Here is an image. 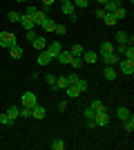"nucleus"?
I'll list each match as a JSON object with an SVG mask.
<instances>
[{
	"label": "nucleus",
	"mask_w": 134,
	"mask_h": 150,
	"mask_svg": "<svg viewBox=\"0 0 134 150\" xmlns=\"http://www.w3.org/2000/svg\"><path fill=\"white\" fill-rule=\"evenodd\" d=\"M13 45H18L16 36H13V34H9V31H0V47L9 50V47H13Z\"/></svg>",
	"instance_id": "nucleus-1"
},
{
	"label": "nucleus",
	"mask_w": 134,
	"mask_h": 150,
	"mask_svg": "<svg viewBox=\"0 0 134 150\" xmlns=\"http://www.w3.org/2000/svg\"><path fill=\"white\" fill-rule=\"evenodd\" d=\"M116 65H119V69H121L123 74H128V76L134 74V61H130V58H121Z\"/></svg>",
	"instance_id": "nucleus-2"
},
{
	"label": "nucleus",
	"mask_w": 134,
	"mask_h": 150,
	"mask_svg": "<svg viewBox=\"0 0 134 150\" xmlns=\"http://www.w3.org/2000/svg\"><path fill=\"white\" fill-rule=\"evenodd\" d=\"M45 52H47V54H49L51 58H56L58 54L63 52V45H60V43H47V47H45Z\"/></svg>",
	"instance_id": "nucleus-3"
},
{
	"label": "nucleus",
	"mask_w": 134,
	"mask_h": 150,
	"mask_svg": "<svg viewBox=\"0 0 134 150\" xmlns=\"http://www.w3.org/2000/svg\"><path fill=\"white\" fill-rule=\"evenodd\" d=\"M94 123H96V125H107V123H109V114H107V110L96 112V114H94Z\"/></svg>",
	"instance_id": "nucleus-4"
},
{
	"label": "nucleus",
	"mask_w": 134,
	"mask_h": 150,
	"mask_svg": "<svg viewBox=\"0 0 134 150\" xmlns=\"http://www.w3.org/2000/svg\"><path fill=\"white\" fill-rule=\"evenodd\" d=\"M36 103H38V99H36V94H34V92H25V94H22V105H25V108H34Z\"/></svg>",
	"instance_id": "nucleus-5"
},
{
	"label": "nucleus",
	"mask_w": 134,
	"mask_h": 150,
	"mask_svg": "<svg viewBox=\"0 0 134 150\" xmlns=\"http://www.w3.org/2000/svg\"><path fill=\"white\" fill-rule=\"evenodd\" d=\"M32 117H34V119H38V121H43L45 117H47V110H45L43 105H38V103H36V105L32 108Z\"/></svg>",
	"instance_id": "nucleus-6"
},
{
	"label": "nucleus",
	"mask_w": 134,
	"mask_h": 150,
	"mask_svg": "<svg viewBox=\"0 0 134 150\" xmlns=\"http://www.w3.org/2000/svg\"><path fill=\"white\" fill-rule=\"evenodd\" d=\"M83 63H87V65H96V61H98V54L96 52H83Z\"/></svg>",
	"instance_id": "nucleus-7"
},
{
	"label": "nucleus",
	"mask_w": 134,
	"mask_h": 150,
	"mask_svg": "<svg viewBox=\"0 0 134 150\" xmlns=\"http://www.w3.org/2000/svg\"><path fill=\"white\" fill-rule=\"evenodd\" d=\"M119 7H121V2H119V0H107V2L103 5V11H105V13H114Z\"/></svg>",
	"instance_id": "nucleus-8"
},
{
	"label": "nucleus",
	"mask_w": 134,
	"mask_h": 150,
	"mask_svg": "<svg viewBox=\"0 0 134 150\" xmlns=\"http://www.w3.org/2000/svg\"><path fill=\"white\" fill-rule=\"evenodd\" d=\"M60 11H63L65 16H72V13H76V7H74L72 0H65L63 5H60Z\"/></svg>",
	"instance_id": "nucleus-9"
},
{
	"label": "nucleus",
	"mask_w": 134,
	"mask_h": 150,
	"mask_svg": "<svg viewBox=\"0 0 134 150\" xmlns=\"http://www.w3.org/2000/svg\"><path fill=\"white\" fill-rule=\"evenodd\" d=\"M20 25H22L25 31H32L34 27H36V25H34V20H32V16H25V13L20 16Z\"/></svg>",
	"instance_id": "nucleus-10"
},
{
	"label": "nucleus",
	"mask_w": 134,
	"mask_h": 150,
	"mask_svg": "<svg viewBox=\"0 0 134 150\" xmlns=\"http://www.w3.org/2000/svg\"><path fill=\"white\" fill-rule=\"evenodd\" d=\"M103 61H105V65H116L121 58H119L116 52H107V54H103Z\"/></svg>",
	"instance_id": "nucleus-11"
},
{
	"label": "nucleus",
	"mask_w": 134,
	"mask_h": 150,
	"mask_svg": "<svg viewBox=\"0 0 134 150\" xmlns=\"http://www.w3.org/2000/svg\"><path fill=\"white\" fill-rule=\"evenodd\" d=\"M32 45H34V50L43 52L45 47H47V38H45V36H36V38L32 40Z\"/></svg>",
	"instance_id": "nucleus-12"
},
{
	"label": "nucleus",
	"mask_w": 134,
	"mask_h": 150,
	"mask_svg": "<svg viewBox=\"0 0 134 150\" xmlns=\"http://www.w3.org/2000/svg\"><path fill=\"white\" fill-rule=\"evenodd\" d=\"M116 40H119V43H125V45H132L134 36H130L128 31H119V34H116Z\"/></svg>",
	"instance_id": "nucleus-13"
},
{
	"label": "nucleus",
	"mask_w": 134,
	"mask_h": 150,
	"mask_svg": "<svg viewBox=\"0 0 134 150\" xmlns=\"http://www.w3.org/2000/svg\"><path fill=\"white\" fill-rule=\"evenodd\" d=\"M56 61L60 63V65H69V61H72V52H65V50H63V52L56 56Z\"/></svg>",
	"instance_id": "nucleus-14"
},
{
	"label": "nucleus",
	"mask_w": 134,
	"mask_h": 150,
	"mask_svg": "<svg viewBox=\"0 0 134 150\" xmlns=\"http://www.w3.org/2000/svg\"><path fill=\"white\" fill-rule=\"evenodd\" d=\"M103 74H105V79H107V81H114L116 76H119V72L114 69V65H107V67L103 69Z\"/></svg>",
	"instance_id": "nucleus-15"
},
{
	"label": "nucleus",
	"mask_w": 134,
	"mask_h": 150,
	"mask_svg": "<svg viewBox=\"0 0 134 150\" xmlns=\"http://www.w3.org/2000/svg\"><path fill=\"white\" fill-rule=\"evenodd\" d=\"M36 61H38V65H49V63L54 61V58H51L49 54H47V52L43 50V52H40V54H38V58H36Z\"/></svg>",
	"instance_id": "nucleus-16"
},
{
	"label": "nucleus",
	"mask_w": 134,
	"mask_h": 150,
	"mask_svg": "<svg viewBox=\"0 0 134 150\" xmlns=\"http://www.w3.org/2000/svg\"><path fill=\"white\" fill-rule=\"evenodd\" d=\"M7 114H9V119H11V121H16V119L20 117V108H16V105H9V108H7Z\"/></svg>",
	"instance_id": "nucleus-17"
},
{
	"label": "nucleus",
	"mask_w": 134,
	"mask_h": 150,
	"mask_svg": "<svg viewBox=\"0 0 134 150\" xmlns=\"http://www.w3.org/2000/svg\"><path fill=\"white\" fill-rule=\"evenodd\" d=\"M83 65H85V63H83V58H81V56H72V61H69V67L72 69H81Z\"/></svg>",
	"instance_id": "nucleus-18"
},
{
	"label": "nucleus",
	"mask_w": 134,
	"mask_h": 150,
	"mask_svg": "<svg viewBox=\"0 0 134 150\" xmlns=\"http://www.w3.org/2000/svg\"><path fill=\"white\" fill-rule=\"evenodd\" d=\"M40 27H43L45 31H54V27H56V20H54V18H45Z\"/></svg>",
	"instance_id": "nucleus-19"
},
{
	"label": "nucleus",
	"mask_w": 134,
	"mask_h": 150,
	"mask_svg": "<svg viewBox=\"0 0 134 150\" xmlns=\"http://www.w3.org/2000/svg\"><path fill=\"white\" fill-rule=\"evenodd\" d=\"M123 128H125V132H130V134L134 132V117H132V114H130L128 119L123 121Z\"/></svg>",
	"instance_id": "nucleus-20"
},
{
	"label": "nucleus",
	"mask_w": 134,
	"mask_h": 150,
	"mask_svg": "<svg viewBox=\"0 0 134 150\" xmlns=\"http://www.w3.org/2000/svg\"><path fill=\"white\" fill-rule=\"evenodd\" d=\"M67 85H69V83H67V76H58L56 83H54V88H56V90H65Z\"/></svg>",
	"instance_id": "nucleus-21"
},
{
	"label": "nucleus",
	"mask_w": 134,
	"mask_h": 150,
	"mask_svg": "<svg viewBox=\"0 0 134 150\" xmlns=\"http://www.w3.org/2000/svg\"><path fill=\"white\" fill-rule=\"evenodd\" d=\"M65 92H67V96H69V99H76V96H81V92H78L76 85H67V88H65Z\"/></svg>",
	"instance_id": "nucleus-22"
},
{
	"label": "nucleus",
	"mask_w": 134,
	"mask_h": 150,
	"mask_svg": "<svg viewBox=\"0 0 134 150\" xmlns=\"http://www.w3.org/2000/svg\"><path fill=\"white\" fill-rule=\"evenodd\" d=\"M130 114H132V112H130V108H119V110H116V117H119L121 121H125Z\"/></svg>",
	"instance_id": "nucleus-23"
},
{
	"label": "nucleus",
	"mask_w": 134,
	"mask_h": 150,
	"mask_svg": "<svg viewBox=\"0 0 134 150\" xmlns=\"http://www.w3.org/2000/svg\"><path fill=\"white\" fill-rule=\"evenodd\" d=\"M9 56L11 58H22V50H20L18 45H13V47H9Z\"/></svg>",
	"instance_id": "nucleus-24"
},
{
	"label": "nucleus",
	"mask_w": 134,
	"mask_h": 150,
	"mask_svg": "<svg viewBox=\"0 0 134 150\" xmlns=\"http://www.w3.org/2000/svg\"><path fill=\"white\" fill-rule=\"evenodd\" d=\"M103 23H105V25H116V23H119V20H116V16L114 13H105V16H103Z\"/></svg>",
	"instance_id": "nucleus-25"
},
{
	"label": "nucleus",
	"mask_w": 134,
	"mask_h": 150,
	"mask_svg": "<svg viewBox=\"0 0 134 150\" xmlns=\"http://www.w3.org/2000/svg\"><path fill=\"white\" fill-rule=\"evenodd\" d=\"M49 148L51 150H63L65 148V141H63V139H54V141L49 144Z\"/></svg>",
	"instance_id": "nucleus-26"
},
{
	"label": "nucleus",
	"mask_w": 134,
	"mask_h": 150,
	"mask_svg": "<svg viewBox=\"0 0 134 150\" xmlns=\"http://www.w3.org/2000/svg\"><path fill=\"white\" fill-rule=\"evenodd\" d=\"M69 52H72V56H83L85 47H83V45H78V43H76V45H74V47L69 50Z\"/></svg>",
	"instance_id": "nucleus-27"
},
{
	"label": "nucleus",
	"mask_w": 134,
	"mask_h": 150,
	"mask_svg": "<svg viewBox=\"0 0 134 150\" xmlns=\"http://www.w3.org/2000/svg\"><path fill=\"white\" fill-rule=\"evenodd\" d=\"M76 88H78V92L83 94V92H87L89 83H87V81H83V79H78V81H76Z\"/></svg>",
	"instance_id": "nucleus-28"
},
{
	"label": "nucleus",
	"mask_w": 134,
	"mask_h": 150,
	"mask_svg": "<svg viewBox=\"0 0 134 150\" xmlns=\"http://www.w3.org/2000/svg\"><path fill=\"white\" fill-rule=\"evenodd\" d=\"M107 52H114V45L105 40V43H101V54H107Z\"/></svg>",
	"instance_id": "nucleus-29"
},
{
	"label": "nucleus",
	"mask_w": 134,
	"mask_h": 150,
	"mask_svg": "<svg viewBox=\"0 0 134 150\" xmlns=\"http://www.w3.org/2000/svg\"><path fill=\"white\" fill-rule=\"evenodd\" d=\"M89 105H92V108H94V110H96V112H101V110H107V108H105V105H103V101H98V99H94V101H92V103H89Z\"/></svg>",
	"instance_id": "nucleus-30"
},
{
	"label": "nucleus",
	"mask_w": 134,
	"mask_h": 150,
	"mask_svg": "<svg viewBox=\"0 0 134 150\" xmlns=\"http://www.w3.org/2000/svg\"><path fill=\"white\" fill-rule=\"evenodd\" d=\"M7 20H9V23H20V13L18 11H9L7 13Z\"/></svg>",
	"instance_id": "nucleus-31"
},
{
	"label": "nucleus",
	"mask_w": 134,
	"mask_h": 150,
	"mask_svg": "<svg viewBox=\"0 0 134 150\" xmlns=\"http://www.w3.org/2000/svg\"><path fill=\"white\" fill-rule=\"evenodd\" d=\"M114 16H116V20H123L125 16H128V11H125V7H119V9L114 11Z\"/></svg>",
	"instance_id": "nucleus-32"
},
{
	"label": "nucleus",
	"mask_w": 134,
	"mask_h": 150,
	"mask_svg": "<svg viewBox=\"0 0 134 150\" xmlns=\"http://www.w3.org/2000/svg\"><path fill=\"white\" fill-rule=\"evenodd\" d=\"M123 56H125V58H130V61H134V47H132V45H128V47H125Z\"/></svg>",
	"instance_id": "nucleus-33"
},
{
	"label": "nucleus",
	"mask_w": 134,
	"mask_h": 150,
	"mask_svg": "<svg viewBox=\"0 0 134 150\" xmlns=\"http://www.w3.org/2000/svg\"><path fill=\"white\" fill-rule=\"evenodd\" d=\"M0 123H2V125H11L13 121L9 119V114H7V112H2V114H0Z\"/></svg>",
	"instance_id": "nucleus-34"
},
{
	"label": "nucleus",
	"mask_w": 134,
	"mask_h": 150,
	"mask_svg": "<svg viewBox=\"0 0 134 150\" xmlns=\"http://www.w3.org/2000/svg\"><path fill=\"white\" fill-rule=\"evenodd\" d=\"M20 117H22V119H29V117H32V108H20Z\"/></svg>",
	"instance_id": "nucleus-35"
},
{
	"label": "nucleus",
	"mask_w": 134,
	"mask_h": 150,
	"mask_svg": "<svg viewBox=\"0 0 134 150\" xmlns=\"http://www.w3.org/2000/svg\"><path fill=\"white\" fill-rule=\"evenodd\" d=\"M65 31H67V27H65V25H58V23H56V27H54V34H56V36H63Z\"/></svg>",
	"instance_id": "nucleus-36"
},
{
	"label": "nucleus",
	"mask_w": 134,
	"mask_h": 150,
	"mask_svg": "<svg viewBox=\"0 0 134 150\" xmlns=\"http://www.w3.org/2000/svg\"><path fill=\"white\" fill-rule=\"evenodd\" d=\"M74 2V7H78V9H85V7L89 5V0H72Z\"/></svg>",
	"instance_id": "nucleus-37"
},
{
	"label": "nucleus",
	"mask_w": 134,
	"mask_h": 150,
	"mask_svg": "<svg viewBox=\"0 0 134 150\" xmlns=\"http://www.w3.org/2000/svg\"><path fill=\"white\" fill-rule=\"evenodd\" d=\"M94 114H96V110H94L92 105H89V108H85V119H94Z\"/></svg>",
	"instance_id": "nucleus-38"
},
{
	"label": "nucleus",
	"mask_w": 134,
	"mask_h": 150,
	"mask_svg": "<svg viewBox=\"0 0 134 150\" xmlns=\"http://www.w3.org/2000/svg\"><path fill=\"white\" fill-rule=\"evenodd\" d=\"M45 83L54 88V83H56V76H54V74H47V76H45Z\"/></svg>",
	"instance_id": "nucleus-39"
},
{
	"label": "nucleus",
	"mask_w": 134,
	"mask_h": 150,
	"mask_svg": "<svg viewBox=\"0 0 134 150\" xmlns=\"http://www.w3.org/2000/svg\"><path fill=\"white\" fill-rule=\"evenodd\" d=\"M76 81H78V74H67V83L69 85H76Z\"/></svg>",
	"instance_id": "nucleus-40"
},
{
	"label": "nucleus",
	"mask_w": 134,
	"mask_h": 150,
	"mask_svg": "<svg viewBox=\"0 0 134 150\" xmlns=\"http://www.w3.org/2000/svg\"><path fill=\"white\" fill-rule=\"evenodd\" d=\"M38 11V7H34V5H29L27 7V11H25V16H34V13Z\"/></svg>",
	"instance_id": "nucleus-41"
},
{
	"label": "nucleus",
	"mask_w": 134,
	"mask_h": 150,
	"mask_svg": "<svg viewBox=\"0 0 134 150\" xmlns=\"http://www.w3.org/2000/svg\"><path fill=\"white\" fill-rule=\"evenodd\" d=\"M65 110H67V101H60L58 103V112H65Z\"/></svg>",
	"instance_id": "nucleus-42"
},
{
	"label": "nucleus",
	"mask_w": 134,
	"mask_h": 150,
	"mask_svg": "<svg viewBox=\"0 0 134 150\" xmlns=\"http://www.w3.org/2000/svg\"><path fill=\"white\" fill-rule=\"evenodd\" d=\"M36 36H38V34H36V31H27V40H29V43H32V40H34V38H36Z\"/></svg>",
	"instance_id": "nucleus-43"
},
{
	"label": "nucleus",
	"mask_w": 134,
	"mask_h": 150,
	"mask_svg": "<svg viewBox=\"0 0 134 150\" xmlns=\"http://www.w3.org/2000/svg\"><path fill=\"white\" fill-rule=\"evenodd\" d=\"M94 16H96V18H103V16H105V11H103V9H96Z\"/></svg>",
	"instance_id": "nucleus-44"
},
{
	"label": "nucleus",
	"mask_w": 134,
	"mask_h": 150,
	"mask_svg": "<svg viewBox=\"0 0 134 150\" xmlns=\"http://www.w3.org/2000/svg\"><path fill=\"white\" fill-rule=\"evenodd\" d=\"M43 5H47V7H51V5H54V0H43Z\"/></svg>",
	"instance_id": "nucleus-45"
},
{
	"label": "nucleus",
	"mask_w": 134,
	"mask_h": 150,
	"mask_svg": "<svg viewBox=\"0 0 134 150\" xmlns=\"http://www.w3.org/2000/svg\"><path fill=\"white\" fill-rule=\"evenodd\" d=\"M94 2H98V5H105V2H107V0H94Z\"/></svg>",
	"instance_id": "nucleus-46"
},
{
	"label": "nucleus",
	"mask_w": 134,
	"mask_h": 150,
	"mask_svg": "<svg viewBox=\"0 0 134 150\" xmlns=\"http://www.w3.org/2000/svg\"><path fill=\"white\" fill-rule=\"evenodd\" d=\"M16 2H27V0H16Z\"/></svg>",
	"instance_id": "nucleus-47"
},
{
	"label": "nucleus",
	"mask_w": 134,
	"mask_h": 150,
	"mask_svg": "<svg viewBox=\"0 0 134 150\" xmlns=\"http://www.w3.org/2000/svg\"><path fill=\"white\" fill-rule=\"evenodd\" d=\"M60 2H65V0H60Z\"/></svg>",
	"instance_id": "nucleus-48"
}]
</instances>
